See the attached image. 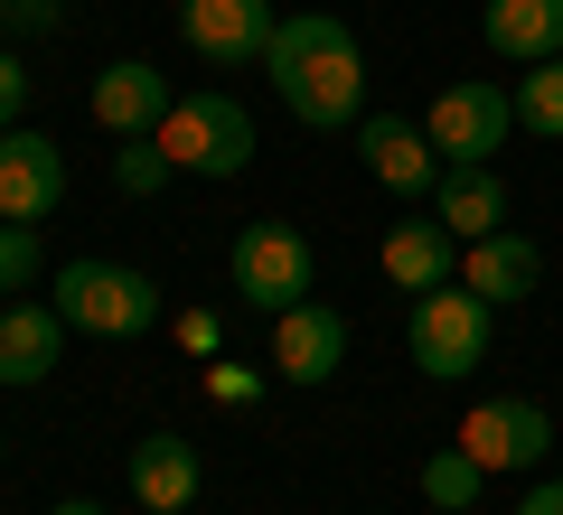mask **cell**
I'll return each mask as SVG.
<instances>
[{"mask_svg":"<svg viewBox=\"0 0 563 515\" xmlns=\"http://www.w3.org/2000/svg\"><path fill=\"white\" fill-rule=\"evenodd\" d=\"M385 281L395 291H442V281H461V235H451L442 216H413V225H395L385 235Z\"/></svg>","mask_w":563,"mask_h":515,"instance_id":"15","label":"cell"},{"mask_svg":"<svg viewBox=\"0 0 563 515\" xmlns=\"http://www.w3.org/2000/svg\"><path fill=\"white\" fill-rule=\"evenodd\" d=\"M479 38L507 66H544V57H563V0H488Z\"/></svg>","mask_w":563,"mask_h":515,"instance_id":"17","label":"cell"},{"mask_svg":"<svg viewBox=\"0 0 563 515\" xmlns=\"http://www.w3.org/2000/svg\"><path fill=\"white\" fill-rule=\"evenodd\" d=\"M461 450L479 459L488 478H498V469H544V450H554V422H544V403H526V394H488V403H470Z\"/></svg>","mask_w":563,"mask_h":515,"instance_id":"8","label":"cell"},{"mask_svg":"<svg viewBox=\"0 0 563 515\" xmlns=\"http://www.w3.org/2000/svg\"><path fill=\"white\" fill-rule=\"evenodd\" d=\"M169 103H179V94H169V76L151 57H122V66H103V76H95V122L113 141H151L169 122Z\"/></svg>","mask_w":563,"mask_h":515,"instance_id":"12","label":"cell"},{"mask_svg":"<svg viewBox=\"0 0 563 515\" xmlns=\"http://www.w3.org/2000/svg\"><path fill=\"white\" fill-rule=\"evenodd\" d=\"M422 132H432V150H442L451 169H470V159L507 150V132H517V94H507V85H488V76H461V85H442V94H432Z\"/></svg>","mask_w":563,"mask_h":515,"instance_id":"6","label":"cell"},{"mask_svg":"<svg viewBox=\"0 0 563 515\" xmlns=\"http://www.w3.org/2000/svg\"><path fill=\"white\" fill-rule=\"evenodd\" d=\"M273 29H282V10H273V0H179V38H188V57L225 66V76L263 66Z\"/></svg>","mask_w":563,"mask_h":515,"instance_id":"7","label":"cell"},{"mask_svg":"<svg viewBox=\"0 0 563 515\" xmlns=\"http://www.w3.org/2000/svg\"><path fill=\"white\" fill-rule=\"evenodd\" d=\"M488 337H498V310H488V300L470 291V281H442V291H413V318H404V347H413V366H422V376H442V384L479 376Z\"/></svg>","mask_w":563,"mask_h":515,"instance_id":"4","label":"cell"},{"mask_svg":"<svg viewBox=\"0 0 563 515\" xmlns=\"http://www.w3.org/2000/svg\"><path fill=\"white\" fill-rule=\"evenodd\" d=\"M47 272V244H38V225H10L0 216V300H29V281Z\"/></svg>","mask_w":563,"mask_h":515,"instance_id":"21","label":"cell"},{"mask_svg":"<svg viewBox=\"0 0 563 515\" xmlns=\"http://www.w3.org/2000/svg\"><path fill=\"white\" fill-rule=\"evenodd\" d=\"M263 76H273L282 113L310 122V132H347L366 113V57H357V29L329 20V10H291L263 47Z\"/></svg>","mask_w":563,"mask_h":515,"instance_id":"1","label":"cell"},{"mask_svg":"<svg viewBox=\"0 0 563 515\" xmlns=\"http://www.w3.org/2000/svg\"><path fill=\"white\" fill-rule=\"evenodd\" d=\"M461 281L488 300V310H507V300H526V291L544 281V254H536L526 235H507V225H498V235L461 244Z\"/></svg>","mask_w":563,"mask_h":515,"instance_id":"16","label":"cell"},{"mask_svg":"<svg viewBox=\"0 0 563 515\" xmlns=\"http://www.w3.org/2000/svg\"><path fill=\"white\" fill-rule=\"evenodd\" d=\"M0 459H10V440H0Z\"/></svg>","mask_w":563,"mask_h":515,"instance_id":"29","label":"cell"},{"mask_svg":"<svg viewBox=\"0 0 563 515\" xmlns=\"http://www.w3.org/2000/svg\"><path fill=\"white\" fill-rule=\"evenodd\" d=\"M517 132H536V141H563V57H544V66H526L517 85Z\"/></svg>","mask_w":563,"mask_h":515,"instance_id":"19","label":"cell"},{"mask_svg":"<svg viewBox=\"0 0 563 515\" xmlns=\"http://www.w3.org/2000/svg\"><path fill=\"white\" fill-rule=\"evenodd\" d=\"M47 515H103V506H95V496H66V506H47Z\"/></svg>","mask_w":563,"mask_h":515,"instance_id":"28","label":"cell"},{"mask_svg":"<svg viewBox=\"0 0 563 515\" xmlns=\"http://www.w3.org/2000/svg\"><path fill=\"white\" fill-rule=\"evenodd\" d=\"M320 291V254H310V235L301 225H282V216H263V225H244L235 235V300L244 310H301V300Z\"/></svg>","mask_w":563,"mask_h":515,"instance_id":"5","label":"cell"},{"mask_svg":"<svg viewBox=\"0 0 563 515\" xmlns=\"http://www.w3.org/2000/svg\"><path fill=\"white\" fill-rule=\"evenodd\" d=\"M57 20H66V0H0V29L10 38H47Z\"/></svg>","mask_w":563,"mask_h":515,"instance_id":"24","label":"cell"},{"mask_svg":"<svg viewBox=\"0 0 563 515\" xmlns=\"http://www.w3.org/2000/svg\"><path fill=\"white\" fill-rule=\"evenodd\" d=\"M357 159H366V179L376 188H395V198H432V188H442V169L451 159L432 150V132H422V122H357Z\"/></svg>","mask_w":563,"mask_h":515,"instance_id":"10","label":"cell"},{"mask_svg":"<svg viewBox=\"0 0 563 515\" xmlns=\"http://www.w3.org/2000/svg\"><path fill=\"white\" fill-rule=\"evenodd\" d=\"M161 150L179 159L188 179H244V169H254V150H263V132H254V113H244L235 94L198 85V94H179V103H169Z\"/></svg>","mask_w":563,"mask_h":515,"instance_id":"3","label":"cell"},{"mask_svg":"<svg viewBox=\"0 0 563 515\" xmlns=\"http://www.w3.org/2000/svg\"><path fill=\"white\" fill-rule=\"evenodd\" d=\"M57 198H66V150L47 132H0V216L10 225H38V216H57Z\"/></svg>","mask_w":563,"mask_h":515,"instance_id":"9","label":"cell"},{"mask_svg":"<svg viewBox=\"0 0 563 515\" xmlns=\"http://www.w3.org/2000/svg\"><path fill=\"white\" fill-rule=\"evenodd\" d=\"M29 85H38V76H29V66L10 57V47H0V132H20V113H29Z\"/></svg>","mask_w":563,"mask_h":515,"instance_id":"25","label":"cell"},{"mask_svg":"<svg viewBox=\"0 0 563 515\" xmlns=\"http://www.w3.org/2000/svg\"><path fill=\"white\" fill-rule=\"evenodd\" d=\"M47 300H57V318L76 337H151L161 328V281L132 272V262H66L57 281H47Z\"/></svg>","mask_w":563,"mask_h":515,"instance_id":"2","label":"cell"},{"mask_svg":"<svg viewBox=\"0 0 563 515\" xmlns=\"http://www.w3.org/2000/svg\"><path fill=\"white\" fill-rule=\"evenodd\" d=\"M66 318H57V300H10L0 310V384H47L57 376V357H66Z\"/></svg>","mask_w":563,"mask_h":515,"instance_id":"13","label":"cell"},{"mask_svg":"<svg viewBox=\"0 0 563 515\" xmlns=\"http://www.w3.org/2000/svg\"><path fill=\"white\" fill-rule=\"evenodd\" d=\"M517 515H563V478H544V488H526Z\"/></svg>","mask_w":563,"mask_h":515,"instance_id":"27","label":"cell"},{"mask_svg":"<svg viewBox=\"0 0 563 515\" xmlns=\"http://www.w3.org/2000/svg\"><path fill=\"white\" fill-rule=\"evenodd\" d=\"M207 403H225V413L244 403V413H254V403H263V376H254V366H225V357H207Z\"/></svg>","mask_w":563,"mask_h":515,"instance_id":"23","label":"cell"},{"mask_svg":"<svg viewBox=\"0 0 563 515\" xmlns=\"http://www.w3.org/2000/svg\"><path fill=\"white\" fill-rule=\"evenodd\" d=\"M169 169H179V159L161 150V132H151V141H132V150L113 159V188H122V198H151V188H161Z\"/></svg>","mask_w":563,"mask_h":515,"instance_id":"22","label":"cell"},{"mask_svg":"<svg viewBox=\"0 0 563 515\" xmlns=\"http://www.w3.org/2000/svg\"><path fill=\"white\" fill-rule=\"evenodd\" d=\"M347 366V318L329 300H301V310L273 318V376L282 384H329Z\"/></svg>","mask_w":563,"mask_h":515,"instance_id":"11","label":"cell"},{"mask_svg":"<svg viewBox=\"0 0 563 515\" xmlns=\"http://www.w3.org/2000/svg\"><path fill=\"white\" fill-rule=\"evenodd\" d=\"M217 337H225L217 310H188V318H179V347H188V357H217Z\"/></svg>","mask_w":563,"mask_h":515,"instance_id":"26","label":"cell"},{"mask_svg":"<svg viewBox=\"0 0 563 515\" xmlns=\"http://www.w3.org/2000/svg\"><path fill=\"white\" fill-rule=\"evenodd\" d=\"M432 216H442L461 244L498 235V225H507V179L488 169V159H470V169H442V188H432Z\"/></svg>","mask_w":563,"mask_h":515,"instance_id":"18","label":"cell"},{"mask_svg":"<svg viewBox=\"0 0 563 515\" xmlns=\"http://www.w3.org/2000/svg\"><path fill=\"white\" fill-rule=\"evenodd\" d=\"M198 488H207V469H198V440H179V432H151V440H132V496L151 515H188L198 506Z\"/></svg>","mask_w":563,"mask_h":515,"instance_id":"14","label":"cell"},{"mask_svg":"<svg viewBox=\"0 0 563 515\" xmlns=\"http://www.w3.org/2000/svg\"><path fill=\"white\" fill-rule=\"evenodd\" d=\"M479 488H488V469L451 440V450H432L422 459V506H442V515H461V506H479Z\"/></svg>","mask_w":563,"mask_h":515,"instance_id":"20","label":"cell"}]
</instances>
